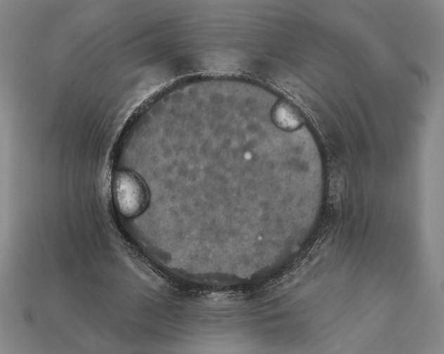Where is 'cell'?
Listing matches in <instances>:
<instances>
[{
	"label": "cell",
	"instance_id": "1",
	"mask_svg": "<svg viewBox=\"0 0 444 354\" xmlns=\"http://www.w3.org/2000/svg\"><path fill=\"white\" fill-rule=\"evenodd\" d=\"M114 198L118 211L124 217L131 218L145 209L148 193L136 176L128 171L120 170L115 179Z\"/></svg>",
	"mask_w": 444,
	"mask_h": 354
},
{
	"label": "cell",
	"instance_id": "2",
	"mask_svg": "<svg viewBox=\"0 0 444 354\" xmlns=\"http://www.w3.org/2000/svg\"><path fill=\"white\" fill-rule=\"evenodd\" d=\"M273 119L278 126L285 130H293L301 124V117L289 105H277L273 111Z\"/></svg>",
	"mask_w": 444,
	"mask_h": 354
}]
</instances>
